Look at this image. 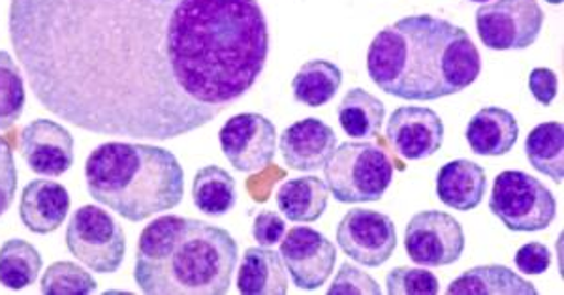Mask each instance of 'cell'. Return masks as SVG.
I'll return each instance as SVG.
<instances>
[{"label": "cell", "mask_w": 564, "mask_h": 295, "mask_svg": "<svg viewBox=\"0 0 564 295\" xmlns=\"http://www.w3.org/2000/svg\"><path fill=\"white\" fill-rule=\"evenodd\" d=\"M10 40L45 110L93 134L166 142L262 76L258 0H12Z\"/></svg>", "instance_id": "cell-1"}, {"label": "cell", "mask_w": 564, "mask_h": 295, "mask_svg": "<svg viewBox=\"0 0 564 295\" xmlns=\"http://www.w3.org/2000/svg\"><path fill=\"white\" fill-rule=\"evenodd\" d=\"M367 72L386 95L431 102L475 84L481 58L465 29L422 13L386 26L372 39Z\"/></svg>", "instance_id": "cell-2"}, {"label": "cell", "mask_w": 564, "mask_h": 295, "mask_svg": "<svg viewBox=\"0 0 564 295\" xmlns=\"http://www.w3.org/2000/svg\"><path fill=\"white\" fill-rule=\"evenodd\" d=\"M238 258L236 239L223 228L164 215L141 231L134 281L149 295H225Z\"/></svg>", "instance_id": "cell-3"}, {"label": "cell", "mask_w": 564, "mask_h": 295, "mask_svg": "<svg viewBox=\"0 0 564 295\" xmlns=\"http://www.w3.org/2000/svg\"><path fill=\"white\" fill-rule=\"evenodd\" d=\"M90 198L129 222L180 206L185 172L175 154L145 143L108 142L85 161Z\"/></svg>", "instance_id": "cell-4"}, {"label": "cell", "mask_w": 564, "mask_h": 295, "mask_svg": "<svg viewBox=\"0 0 564 295\" xmlns=\"http://www.w3.org/2000/svg\"><path fill=\"white\" fill-rule=\"evenodd\" d=\"M322 170L329 193L340 204L380 201L393 181L390 156L369 142L343 143Z\"/></svg>", "instance_id": "cell-5"}, {"label": "cell", "mask_w": 564, "mask_h": 295, "mask_svg": "<svg viewBox=\"0 0 564 295\" xmlns=\"http://www.w3.org/2000/svg\"><path fill=\"white\" fill-rule=\"evenodd\" d=\"M489 209L512 231H542L557 215L552 190L525 172L497 175L489 198Z\"/></svg>", "instance_id": "cell-6"}, {"label": "cell", "mask_w": 564, "mask_h": 295, "mask_svg": "<svg viewBox=\"0 0 564 295\" xmlns=\"http://www.w3.org/2000/svg\"><path fill=\"white\" fill-rule=\"evenodd\" d=\"M72 256L95 273H116L127 254V236L117 220L98 206L79 207L66 228Z\"/></svg>", "instance_id": "cell-7"}, {"label": "cell", "mask_w": 564, "mask_h": 295, "mask_svg": "<svg viewBox=\"0 0 564 295\" xmlns=\"http://www.w3.org/2000/svg\"><path fill=\"white\" fill-rule=\"evenodd\" d=\"M542 26L544 12L539 0H497L476 12L481 44L495 52L527 50L536 42Z\"/></svg>", "instance_id": "cell-8"}, {"label": "cell", "mask_w": 564, "mask_h": 295, "mask_svg": "<svg viewBox=\"0 0 564 295\" xmlns=\"http://www.w3.org/2000/svg\"><path fill=\"white\" fill-rule=\"evenodd\" d=\"M404 249L423 267L452 265L465 251V231L448 212H417L404 230Z\"/></svg>", "instance_id": "cell-9"}, {"label": "cell", "mask_w": 564, "mask_h": 295, "mask_svg": "<svg viewBox=\"0 0 564 295\" xmlns=\"http://www.w3.org/2000/svg\"><path fill=\"white\" fill-rule=\"evenodd\" d=\"M337 243L350 260L366 267H380L398 247V230L384 212L352 209L337 226Z\"/></svg>", "instance_id": "cell-10"}, {"label": "cell", "mask_w": 564, "mask_h": 295, "mask_svg": "<svg viewBox=\"0 0 564 295\" xmlns=\"http://www.w3.org/2000/svg\"><path fill=\"white\" fill-rule=\"evenodd\" d=\"M218 140L228 162L241 174L262 172L275 161V124L260 113L231 117L218 132Z\"/></svg>", "instance_id": "cell-11"}, {"label": "cell", "mask_w": 564, "mask_h": 295, "mask_svg": "<svg viewBox=\"0 0 564 295\" xmlns=\"http://www.w3.org/2000/svg\"><path fill=\"white\" fill-rule=\"evenodd\" d=\"M279 254L294 286L305 292L324 286L337 262L335 244L321 231L305 226H295L286 231Z\"/></svg>", "instance_id": "cell-12"}, {"label": "cell", "mask_w": 564, "mask_h": 295, "mask_svg": "<svg viewBox=\"0 0 564 295\" xmlns=\"http://www.w3.org/2000/svg\"><path fill=\"white\" fill-rule=\"evenodd\" d=\"M20 153L34 174L58 177L74 166V135L61 122L36 119L21 130Z\"/></svg>", "instance_id": "cell-13"}, {"label": "cell", "mask_w": 564, "mask_h": 295, "mask_svg": "<svg viewBox=\"0 0 564 295\" xmlns=\"http://www.w3.org/2000/svg\"><path fill=\"white\" fill-rule=\"evenodd\" d=\"M386 138L404 161H423L443 148V119L430 108L404 106L391 113Z\"/></svg>", "instance_id": "cell-14"}, {"label": "cell", "mask_w": 564, "mask_h": 295, "mask_svg": "<svg viewBox=\"0 0 564 295\" xmlns=\"http://www.w3.org/2000/svg\"><path fill=\"white\" fill-rule=\"evenodd\" d=\"M282 159L295 172H316L326 166L337 149L332 127L316 117H307L284 130L281 135Z\"/></svg>", "instance_id": "cell-15"}, {"label": "cell", "mask_w": 564, "mask_h": 295, "mask_svg": "<svg viewBox=\"0 0 564 295\" xmlns=\"http://www.w3.org/2000/svg\"><path fill=\"white\" fill-rule=\"evenodd\" d=\"M70 194L61 183L31 181L21 194V222L26 230L47 236L63 226L70 211Z\"/></svg>", "instance_id": "cell-16"}, {"label": "cell", "mask_w": 564, "mask_h": 295, "mask_svg": "<svg viewBox=\"0 0 564 295\" xmlns=\"http://www.w3.org/2000/svg\"><path fill=\"white\" fill-rule=\"evenodd\" d=\"M486 170L476 162L459 159L441 167L436 175V196L444 206L456 211H473L486 196Z\"/></svg>", "instance_id": "cell-17"}, {"label": "cell", "mask_w": 564, "mask_h": 295, "mask_svg": "<svg viewBox=\"0 0 564 295\" xmlns=\"http://www.w3.org/2000/svg\"><path fill=\"white\" fill-rule=\"evenodd\" d=\"M520 127L516 117L502 108H484L467 127V142L480 156H502L518 143Z\"/></svg>", "instance_id": "cell-18"}, {"label": "cell", "mask_w": 564, "mask_h": 295, "mask_svg": "<svg viewBox=\"0 0 564 295\" xmlns=\"http://www.w3.org/2000/svg\"><path fill=\"white\" fill-rule=\"evenodd\" d=\"M239 294L286 295V267L279 252L271 247H252L245 251L238 273Z\"/></svg>", "instance_id": "cell-19"}, {"label": "cell", "mask_w": 564, "mask_h": 295, "mask_svg": "<svg viewBox=\"0 0 564 295\" xmlns=\"http://www.w3.org/2000/svg\"><path fill=\"white\" fill-rule=\"evenodd\" d=\"M276 207L290 222H316L327 209L329 188L313 175L284 181L276 190Z\"/></svg>", "instance_id": "cell-20"}, {"label": "cell", "mask_w": 564, "mask_h": 295, "mask_svg": "<svg viewBox=\"0 0 564 295\" xmlns=\"http://www.w3.org/2000/svg\"><path fill=\"white\" fill-rule=\"evenodd\" d=\"M449 295H536L534 284L505 265H481L465 271L449 283Z\"/></svg>", "instance_id": "cell-21"}, {"label": "cell", "mask_w": 564, "mask_h": 295, "mask_svg": "<svg viewBox=\"0 0 564 295\" xmlns=\"http://www.w3.org/2000/svg\"><path fill=\"white\" fill-rule=\"evenodd\" d=\"M340 129L354 140H371L380 134L384 122L386 108L382 100L369 95L364 89H350L340 100L339 110Z\"/></svg>", "instance_id": "cell-22"}, {"label": "cell", "mask_w": 564, "mask_h": 295, "mask_svg": "<svg viewBox=\"0 0 564 295\" xmlns=\"http://www.w3.org/2000/svg\"><path fill=\"white\" fill-rule=\"evenodd\" d=\"M340 84L343 72L339 66L324 58H315L297 70L292 79V92L297 102L308 108H322L334 100Z\"/></svg>", "instance_id": "cell-23"}, {"label": "cell", "mask_w": 564, "mask_h": 295, "mask_svg": "<svg viewBox=\"0 0 564 295\" xmlns=\"http://www.w3.org/2000/svg\"><path fill=\"white\" fill-rule=\"evenodd\" d=\"M525 153L536 172L561 185L564 177L563 122H542L534 127L527 135Z\"/></svg>", "instance_id": "cell-24"}, {"label": "cell", "mask_w": 564, "mask_h": 295, "mask_svg": "<svg viewBox=\"0 0 564 295\" xmlns=\"http://www.w3.org/2000/svg\"><path fill=\"white\" fill-rule=\"evenodd\" d=\"M193 201L209 217H225L238 201L236 179L223 167H202L193 181Z\"/></svg>", "instance_id": "cell-25"}, {"label": "cell", "mask_w": 564, "mask_h": 295, "mask_svg": "<svg viewBox=\"0 0 564 295\" xmlns=\"http://www.w3.org/2000/svg\"><path fill=\"white\" fill-rule=\"evenodd\" d=\"M42 271V256L25 239H10L0 247V284L20 292L36 283Z\"/></svg>", "instance_id": "cell-26"}, {"label": "cell", "mask_w": 564, "mask_h": 295, "mask_svg": "<svg viewBox=\"0 0 564 295\" xmlns=\"http://www.w3.org/2000/svg\"><path fill=\"white\" fill-rule=\"evenodd\" d=\"M25 79L12 55L0 52V130L12 129L25 110Z\"/></svg>", "instance_id": "cell-27"}, {"label": "cell", "mask_w": 564, "mask_h": 295, "mask_svg": "<svg viewBox=\"0 0 564 295\" xmlns=\"http://www.w3.org/2000/svg\"><path fill=\"white\" fill-rule=\"evenodd\" d=\"M97 281L89 271L74 262H55L45 270L40 283L44 295H89L97 292Z\"/></svg>", "instance_id": "cell-28"}, {"label": "cell", "mask_w": 564, "mask_h": 295, "mask_svg": "<svg viewBox=\"0 0 564 295\" xmlns=\"http://www.w3.org/2000/svg\"><path fill=\"white\" fill-rule=\"evenodd\" d=\"M386 292L390 295H436L441 284L431 271L395 267L386 275Z\"/></svg>", "instance_id": "cell-29"}, {"label": "cell", "mask_w": 564, "mask_h": 295, "mask_svg": "<svg viewBox=\"0 0 564 295\" xmlns=\"http://www.w3.org/2000/svg\"><path fill=\"white\" fill-rule=\"evenodd\" d=\"M379 283L359 271L352 263H343L334 284L327 288V295H380Z\"/></svg>", "instance_id": "cell-30"}, {"label": "cell", "mask_w": 564, "mask_h": 295, "mask_svg": "<svg viewBox=\"0 0 564 295\" xmlns=\"http://www.w3.org/2000/svg\"><path fill=\"white\" fill-rule=\"evenodd\" d=\"M18 190V170L12 148L4 135H0V217L12 207Z\"/></svg>", "instance_id": "cell-31"}, {"label": "cell", "mask_w": 564, "mask_h": 295, "mask_svg": "<svg viewBox=\"0 0 564 295\" xmlns=\"http://www.w3.org/2000/svg\"><path fill=\"white\" fill-rule=\"evenodd\" d=\"M286 236V222L276 211L258 212L254 225H252V238L257 239L260 247H275Z\"/></svg>", "instance_id": "cell-32"}, {"label": "cell", "mask_w": 564, "mask_h": 295, "mask_svg": "<svg viewBox=\"0 0 564 295\" xmlns=\"http://www.w3.org/2000/svg\"><path fill=\"white\" fill-rule=\"evenodd\" d=\"M516 265L525 275H542L552 265V252L542 243H527L516 252Z\"/></svg>", "instance_id": "cell-33"}, {"label": "cell", "mask_w": 564, "mask_h": 295, "mask_svg": "<svg viewBox=\"0 0 564 295\" xmlns=\"http://www.w3.org/2000/svg\"><path fill=\"white\" fill-rule=\"evenodd\" d=\"M529 90L536 102L550 106L558 92L557 74L550 68H534L529 76Z\"/></svg>", "instance_id": "cell-34"}, {"label": "cell", "mask_w": 564, "mask_h": 295, "mask_svg": "<svg viewBox=\"0 0 564 295\" xmlns=\"http://www.w3.org/2000/svg\"><path fill=\"white\" fill-rule=\"evenodd\" d=\"M550 4H563V0H547Z\"/></svg>", "instance_id": "cell-35"}, {"label": "cell", "mask_w": 564, "mask_h": 295, "mask_svg": "<svg viewBox=\"0 0 564 295\" xmlns=\"http://www.w3.org/2000/svg\"><path fill=\"white\" fill-rule=\"evenodd\" d=\"M470 2H480L481 4V2H488V0H470Z\"/></svg>", "instance_id": "cell-36"}]
</instances>
